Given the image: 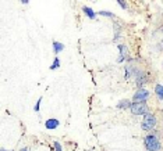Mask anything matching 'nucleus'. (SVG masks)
<instances>
[{"mask_svg":"<svg viewBox=\"0 0 163 151\" xmlns=\"http://www.w3.org/2000/svg\"><path fill=\"white\" fill-rule=\"evenodd\" d=\"M144 144H145L146 151H161L162 150L161 140H159V137L156 135H148L144 139Z\"/></svg>","mask_w":163,"mask_h":151,"instance_id":"nucleus-1","label":"nucleus"},{"mask_svg":"<svg viewBox=\"0 0 163 151\" xmlns=\"http://www.w3.org/2000/svg\"><path fill=\"white\" fill-rule=\"evenodd\" d=\"M156 123H158L156 117L153 114H151V112H148L146 115H144V119L141 122V128H142V130L151 132V130H153L156 128Z\"/></svg>","mask_w":163,"mask_h":151,"instance_id":"nucleus-2","label":"nucleus"},{"mask_svg":"<svg viewBox=\"0 0 163 151\" xmlns=\"http://www.w3.org/2000/svg\"><path fill=\"white\" fill-rule=\"evenodd\" d=\"M130 111L132 112V115H146L149 112V107H148L146 101L145 103H132Z\"/></svg>","mask_w":163,"mask_h":151,"instance_id":"nucleus-3","label":"nucleus"},{"mask_svg":"<svg viewBox=\"0 0 163 151\" xmlns=\"http://www.w3.org/2000/svg\"><path fill=\"white\" fill-rule=\"evenodd\" d=\"M148 97H149V91L145 90V89H138L132 96V103H145Z\"/></svg>","mask_w":163,"mask_h":151,"instance_id":"nucleus-4","label":"nucleus"},{"mask_svg":"<svg viewBox=\"0 0 163 151\" xmlns=\"http://www.w3.org/2000/svg\"><path fill=\"white\" fill-rule=\"evenodd\" d=\"M135 81H137V87L138 89H144V85L148 83V82H146L148 81V79H146V73H145L144 71H138Z\"/></svg>","mask_w":163,"mask_h":151,"instance_id":"nucleus-5","label":"nucleus"},{"mask_svg":"<svg viewBox=\"0 0 163 151\" xmlns=\"http://www.w3.org/2000/svg\"><path fill=\"white\" fill-rule=\"evenodd\" d=\"M59 125H60V122H59V119H55V118H49V119L45 122V128L49 129V130H53V129H57Z\"/></svg>","mask_w":163,"mask_h":151,"instance_id":"nucleus-6","label":"nucleus"},{"mask_svg":"<svg viewBox=\"0 0 163 151\" xmlns=\"http://www.w3.org/2000/svg\"><path fill=\"white\" fill-rule=\"evenodd\" d=\"M131 104H132V101H131V100L124 99V100H120V101L117 103V105H116V107H117V108L124 109V108H130V107H131Z\"/></svg>","mask_w":163,"mask_h":151,"instance_id":"nucleus-7","label":"nucleus"},{"mask_svg":"<svg viewBox=\"0 0 163 151\" xmlns=\"http://www.w3.org/2000/svg\"><path fill=\"white\" fill-rule=\"evenodd\" d=\"M82 11H84V13L88 16V18H91V20H95V17H96V13H95V11H93L91 7H87V6H84V7H82Z\"/></svg>","mask_w":163,"mask_h":151,"instance_id":"nucleus-8","label":"nucleus"},{"mask_svg":"<svg viewBox=\"0 0 163 151\" xmlns=\"http://www.w3.org/2000/svg\"><path fill=\"white\" fill-rule=\"evenodd\" d=\"M118 53L120 54L118 56H121V57H128V47L126 46V44H118Z\"/></svg>","mask_w":163,"mask_h":151,"instance_id":"nucleus-9","label":"nucleus"},{"mask_svg":"<svg viewBox=\"0 0 163 151\" xmlns=\"http://www.w3.org/2000/svg\"><path fill=\"white\" fill-rule=\"evenodd\" d=\"M155 93H156V96H158L159 100H163V86L161 83L155 85Z\"/></svg>","mask_w":163,"mask_h":151,"instance_id":"nucleus-10","label":"nucleus"},{"mask_svg":"<svg viewBox=\"0 0 163 151\" xmlns=\"http://www.w3.org/2000/svg\"><path fill=\"white\" fill-rule=\"evenodd\" d=\"M64 49V44L60 42H53V51L55 53H60Z\"/></svg>","mask_w":163,"mask_h":151,"instance_id":"nucleus-11","label":"nucleus"},{"mask_svg":"<svg viewBox=\"0 0 163 151\" xmlns=\"http://www.w3.org/2000/svg\"><path fill=\"white\" fill-rule=\"evenodd\" d=\"M59 67H60V60H59V57H55V61L50 65V69H56V68H59Z\"/></svg>","mask_w":163,"mask_h":151,"instance_id":"nucleus-12","label":"nucleus"},{"mask_svg":"<svg viewBox=\"0 0 163 151\" xmlns=\"http://www.w3.org/2000/svg\"><path fill=\"white\" fill-rule=\"evenodd\" d=\"M126 71H127L126 79H130V78H131V75H132V68H131V65H127V67H126Z\"/></svg>","mask_w":163,"mask_h":151,"instance_id":"nucleus-13","label":"nucleus"},{"mask_svg":"<svg viewBox=\"0 0 163 151\" xmlns=\"http://www.w3.org/2000/svg\"><path fill=\"white\" fill-rule=\"evenodd\" d=\"M99 16L108 17V18H113V17H114V14H113V13H109V11H99Z\"/></svg>","mask_w":163,"mask_h":151,"instance_id":"nucleus-14","label":"nucleus"},{"mask_svg":"<svg viewBox=\"0 0 163 151\" xmlns=\"http://www.w3.org/2000/svg\"><path fill=\"white\" fill-rule=\"evenodd\" d=\"M41 103H42V97H39V99H38V101H36V104H35V107H34V109L35 111H39V108H41Z\"/></svg>","mask_w":163,"mask_h":151,"instance_id":"nucleus-15","label":"nucleus"},{"mask_svg":"<svg viewBox=\"0 0 163 151\" xmlns=\"http://www.w3.org/2000/svg\"><path fill=\"white\" fill-rule=\"evenodd\" d=\"M53 147H55V151H63V149H61V144L59 143V141H55Z\"/></svg>","mask_w":163,"mask_h":151,"instance_id":"nucleus-16","label":"nucleus"},{"mask_svg":"<svg viewBox=\"0 0 163 151\" xmlns=\"http://www.w3.org/2000/svg\"><path fill=\"white\" fill-rule=\"evenodd\" d=\"M117 4H120V7L123 8H127V2H124V0H117Z\"/></svg>","mask_w":163,"mask_h":151,"instance_id":"nucleus-17","label":"nucleus"},{"mask_svg":"<svg viewBox=\"0 0 163 151\" xmlns=\"http://www.w3.org/2000/svg\"><path fill=\"white\" fill-rule=\"evenodd\" d=\"M21 3H22V4H28L29 2H28V0H21Z\"/></svg>","mask_w":163,"mask_h":151,"instance_id":"nucleus-18","label":"nucleus"},{"mask_svg":"<svg viewBox=\"0 0 163 151\" xmlns=\"http://www.w3.org/2000/svg\"><path fill=\"white\" fill-rule=\"evenodd\" d=\"M20 151H29V149H28V147H24V149H21Z\"/></svg>","mask_w":163,"mask_h":151,"instance_id":"nucleus-19","label":"nucleus"},{"mask_svg":"<svg viewBox=\"0 0 163 151\" xmlns=\"http://www.w3.org/2000/svg\"><path fill=\"white\" fill-rule=\"evenodd\" d=\"M0 151H7V150H6V149H2V150H0ZM11 151V150H10Z\"/></svg>","mask_w":163,"mask_h":151,"instance_id":"nucleus-20","label":"nucleus"},{"mask_svg":"<svg viewBox=\"0 0 163 151\" xmlns=\"http://www.w3.org/2000/svg\"><path fill=\"white\" fill-rule=\"evenodd\" d=\"M162 44H163V42H162Z\"/></svg>","mask_w":163,"mask_h":151,"instance_id":"nucleus-21","label":"nucleus"},{"mask_svg":"<svg viewBox=\"0 0 163 151\" xmlns=\"http://www.w3.org/2000/svg\"><path fill=\"white\" fill-rule=\"evenodd\" d=\"M162 31H163V29H162Z\"/></svg>","mask_w":163,"mask_h":151,"instance_id":"nucleus-22","label":"nucleus"}]
</instances>
